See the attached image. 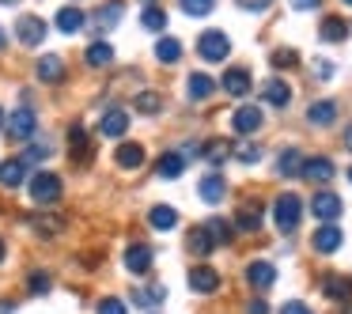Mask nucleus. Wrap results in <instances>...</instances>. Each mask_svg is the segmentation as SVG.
Returning <instances> with one entry per match:
<instances>
[{
	"instance_id": "obj_54",
	"label": "nucleus",
	"mask_w": 352,
	"mask_h": 314,
	"mask_svg": "<svg viewBox=\"0 0 352 314\" xmlns=\"http://www.w3.org/2000/svg\"><path fill=\"white\" fill-rule=\"evenodd\" d=\"M344 314H352V303H349V299H344Z\"/></svg>"
},
{
	"instance_id": "obj_29",
	"label": "nucleus",
	"mask_w": 352,
	"mask_h": 314,
	"mask_svg": "<svg viewBox=\"0 0 352 314\" xmlns=\"http://www.w3.org/2000/svg\"><path fill=\"white\" fill-rule=\"evenodd\" d=\"M155 170H160V178H182L186 155H182V152H163L160 163H155Z\"/></svg>"
},
{
	"instance_id": "obj_49",
	"label": "nucleus",
	"mask_w": 352,
	"mask_h": 314,
	"mask_svg": "<svg viewBox=\"0 0 352 314\" xmlns=\"http://www.w3.org/2000/svg\"><path fill=\"white\" fill-rule=\"evenodd\" d=\"M318 4H322V0H292V8H296V12H314Z\"/></svg>"
},
{
	"instance_id": "obj_35",
	"label": "nucleus",
	"mask_w": 352,
	"mask_h": 314,
	"mask_svg": "<svg viewBox=\"0 0 352 314\" xmlns=\"http://www.w3.org/2000/svg\"><path fill=\"white\" fill-rule=\"evenodd\" d=\"M201 155H205L212 167H220V163H228V155H231V144L228 140H208L205 148H201Z\"/></svg>"
},
{
	"instance_id": "obj_28",
	"label": "nucleus",
	"mask_w": 352,
	"mask_h": 314,
	"mask_svg": "<svg viewBox=\"0 0 352 314\" xmlns=\"http://www.w3.org/2000/svg\"><path fill=\"white\" fill-rule=\"evenodd\" d=\"M84 61H87V69H107V65L114 61V49H110V42H91V46L84 49Z\"/></svg>"
},
{
	"instance_id": "obj_43",
	"label": "nucleus",
	"mask_w": 352,
	"mask_h": 314,
	"mask_svg": "<svg viewBox=\"0 0 352 314\" xmlns=\"http://www.w3.org/2000/svg\"><path fill=\"white\" fill-rule=\"evenodd\" d=\"M99 314H129V306H125L122 299H102V303H99Z\"/></svg>"
},
{
	"instance_id": "obj_50",
	"label": "nucleus",
	"mask_w": 352,
	"mask_h": 314,
	"mask_svg": "<svg viewBox=\"0 0 352 314\" xmlns=\"http://www.w3.org/2000/svg\"><path fill=\"white\" fill-rule=\"evenodd\" d=\"M8 129V114H4V106H0V133Z\"/></svg>"
},
{
	"instance_id": "obj_44",
	"label": "nucleus",
	"mask_w": 352,
	"mask_h": 314,
	"mask_svg": "<svg viewBox=\"0 0 352 314\" xmlns=\"http://www.w3.org/2000/svg\"><path fill=\"white\" fill-rule=\"evenodd\" d=\"M235 155H239L243 163H258V159H261V148H258V144H243Z\"/></svg>"
},
{
	"instance_id": "obj_25",
	"label": "nucleus",
	"mask_w": 352,
	"mask_h": 314,
	"mask_svg": "<svg viewBox=\"0 0 352 314\" xmlns=\"http://www.w3.org/2000/svg\"><path fill=\"white\" fill-rule=\"evenodd\" d=\"M261 99L269 102V106H288L292 102V87L284 84V80H265V87H261Z\"/></svg>"
},
{
	"instance_id": "obj_56",
	"label": "nucleus",
	"mask_w": 352,
	"mask_h": 314,
	"mask_svg": "<svg viewBox=\"0 0 352 314\" xmlns=\"http://www.w3.org/2000/svg\"><path fill=\"white\" fill-rule=\"evenodd\" d=\"M349 182H352V167H349Z\"/></svg>"
},
{
	"instance_id": "obj_21",
	"label": "nucleus",
	"mask_w": 352,
	"mask_h": 314,
	"mask_svg": "<svg viewBox=\"0 0 352 314\" xmlns=\"http://www.w3.org/2000/svg\"><path fill=\"white\" fill-rule=\"evenodd\" d=\"M54 23H57V31H61V34H76V31H84L87 12H80V8H72V4H69V8H61V12H57V19H54Z\"/></svg>"
},
{
	"instance_id": "obj_10",
	"label": "nucleus",
	"mask_w": 352,
	"mask_h": 314,
	"mask_svg": "<svg viewBox=\"0 0 352 314\" xmlns=\"http://www.w3.org/2000/svg\"><path fill=\"white\" fill-rule=\"evenodd\" d=\"M341 243H344V235H341L337 223H322V227L314 231V238H311V246L318 254H337V250H341Z\"/></svg>"
},
{
	"instance_id": "obj_13",
	"label": "nucleus",
	"mask_w": 352,
	"mask_h": 314,
	"mask_svg": "<svg viewBox=\"0 0 352 314\" xmlns=\"http://www.w3.org/2000/svg\"><path fill=\"white\" fill-rule=\"evenodd\" d=\"M216 95V80L208 76V72H193L190 80H186V99L190 102H205Z\"/></svg>"
},
{
	"instance_id": "obj_23",
	"label": "nucleus",
	"mask_w": 352,
	"mask_h": 314,
	"mask_svg": "<svg viewBox=\"0 0 352 314\" xmlns=\"http://www.w3.org/2000/svg\"><path fill=\"white\" fill-rule=\"evenodd\" d=\"M307 122L311 125H333L337 122V102L333 99H318L307 106Z\"/></svg>"
},
{
	"instance_id": "obj_39",
	"label": "nucleus",
	"mask_w": 352,
	"mask_h": 314,
	"mask_svg": "<svg viewBox=\"0 0 352 314\" xmlns=\"http://www.w3.org/2000/svg\"><path fill=\"white\" fill-rule=\"evenodd\" d=\"M19 159H23V167H38V163L50 159V148L46 144H31L23 155H19Z\"/></svg>"
},
{
	"instance_id": "obj_12",
	"label": "nucleus",
	"mask_w": 352,
	"mask_h": 314,
	"mask_svg": "<svg viewBox=\"0 0 352 314\" xmlns=\"http://www.w3.org/2000/svg\"><path fill=\"white\" fill-rule=\"evenodd\" d=\"M190 288L197 291V295H212V291L220 288V273H216L212 265H193L190 269Z\"/></svg>"
},
{
	"instance_id": "obj_48",
	"label": "nucleus",
	"mask_w": 352,
	"mask_h": 314,
	"mask_svg": "<svg viewBox=\"0 0 352 314\" xmlns=\"http://www.w3.org/2000/svg\"><path fill=\"white\" fill-rule=\"evenodd\" d=\"M314 76H318V80H329V76H333V65H329V61H318V65H314Z\"/></svg>"
},
{
	"instance_id": "obj_55",
	"label": "nucleus",
	"mask_w": 352,
	"mask_h": 314,
	"mask_svg": "<svg viewBox=\"0 0 352 314\" xmlns=\"http://www.w3.org/2000/svg\"><path fill=\"white\" fill-rule=\"evenodd\" d=\"M0 4H19V0H0Z\"/></svg>"
},
{
	"instance_id": "obj_46",
	"label": "nucleus",
	"mask_w": 352,
	"mask_h": 314,
	"mask_svg": "<svg viewBox=\"0 0 352 314\" xmlns=\"http://www.w3.org/2000/svg\"><path fill=\"white\" fill-rule=\"evenodd\" d=\"M280 314H314V311H311L307 303H299V299H292V303L280 306Z\"/></svg>"
},
{
	"instance_id": "obj_51",
	"label": "nucleus",
	"mask_w": 352,
	"mask_h": 314,
	"mask_svg": "<svg viewBox=\"0 0 352 314\" xmlns=\"http://www.w3.org/2000/svg\"><path fill=\"white\" fill-rule=\"evenodd\" d=\"M344 148H349V152H352V125H349V129H344Z\"/></svg>"
},
{
	"instance_id": "obj_22",
	"label": "nucleus",
	"mask_w": 352,
	"mask_h": 314,
	"mask_svg": "<svg viewBox=\"0 0 352 314\" xmlns=\"http://www.w3.org/2000/svg\"><path fill=\"white\" fill-rule=\"evenodd\" d=\"M114 163L122 170H137V167H144V148L140 144H118V152H114Z\"/></svg>"
},
{
	"instance_id": "obj_15",
	"label": "nucleus",
	"mask_w": 352,
	"mask_h": 314,
	"mask_svg": "<svg viewBox=\"0 0 352 314\" xmlns=\"http://www.w3.org/2000/svg\"><path fill=\"white\" fill-rule=\"evenodd\" d=\"M246 284L258 288V291L273 288V284H276V269L269 265V261H250V265H246Z\"/></svg>"
},
{
	"instance_id": "obj_36",
	"label": "nucleus",
	"mask_w": 352,
	"mask_h": 314,
	"mask_svg": "<svg viewBox=\"0 0 352 314\" xmlns=\"http://www.w3.org/2000/svg\"><path fill=\"white\" fill-rule=\"evenodd\" d=\"M178 8H182L186 16L201 19V16H208V12L216 8V0H178Z\"/></svg>"
},
{
	"instance_id": "obj_17",
	"label": "nucleus",
	"mask_w": 352,
	"mask_h": 314,
	"mask_svg": "<svg viewBox=\"0 0 352 314\" xmlns=\"http://www.w3.org/2000/svg\"><path fill=\"white\" fill-rule=\"evenodd\" d=\"M34 72H38L42 84H61V80H65V61L57 54H46V57H38Z\"/></svg>"
},
{
	"instance_id": "obj_58",
	"label": "nucleus",
	"mask_w": 352,
	"mask_h": 314,
	"mask_svg": "<svg viewBox=\"0 0 352 314\" xmlns=\"http://www.w3.org/2000/svg\"><path fill=\"white\" fill-rule=\"evenodd\" d=\"M144 4H155V0H144Z\"/></svg>"
},
{
	"instance_id": "obj_9",
	"label": "nucleus",
	"mask_w": 352,
	"mask_h": 314,
	"mask_svg": "<svg viewBox=\"0 0 352 314\" xmlns=\"http://www.w3.org/2000/svg\"><path fill=\"white\" fill-rule=\"evenodd\" d=\"M299 175H303L307 182H333L337 167H333V159H326V155H311V159H303Z\"/></svg>"
},
{
	"instance_id": "obj_45",
	"label": "nucleus",
	"mask_w": 352,
	"mask_h": 314,
	"mask_svg": "<svg viewBox=\"0 0 352 314\" xmlns=\"http://www.w3.org/2000/svg\"><path fill=\"white\" fill-rule=\"evenodd\" d=\"M235 4H239L243 12H265L269 4H273V0H235Z\"/></svg>"
},
{
	"instance_id": "obj_7",
	"label": "nucleus",
	"mask_w": 352,
	"mask_h": 314,
	"mask_svg": "<svg viewBox=\"0 0 352 314\" xmlns=\"http://www.w3.org/2000/svg\"><path fill=\"white\" fill-rule=\"evenodd\" d=\"M34 129H38V122H34V110L31 106H19L16 114L8 117V137L19 140V144H23V140H31Z\"/></svg>"
},
{
	"instance_id": "obj_5",
	"label": "nucleus",
	"mask_w": 352,
	"mask_h": 314,
	"mask_svg": "<svg viewBox=\"0 0 352 314\" xmlns=\"http://www.w3.org/2000/svg\"><path fill=\"white\" fill-rule=\"evenodd\" d=\"M341 212H344V205H341V197H337V193L318 190V193L311 197V216H318L322 223H333Z\"/></svg>"
},
{
	"instance_id": "obj_2",
	"label": "nucleus",
	"mask_w": 352,
	"mask_h": 314,
	"mask_svg": "<svg viewBox=\"0 0 352 314\" xmlns=\"http://www.w3.org/2000/svg\"><path fill=\"white\" fill-rule=\"evenodd\" d=\"M27 193H31L34 205H54V201H61L65 182L54 175V170H38L34 178H27Z\"/></svg>"
},
{
	"instance_id": "obj_14",
	"label": "nucleus",
	"mask_w": 352,
	"mask_h": 314,
	"mask_svg": "<svg viewBox=\"0 0 352 314\" xmlns=\"http://www.w3.org/2000/svg\"><path fill=\"white\" fill-rule=\"evenodd\" d=\"M220 87L228 95H235V99H246L250 87H254V80H250V72H246V69H228V72H223V80H220Z\"/></svg>"
},
{
	"instance_id": "obj_33",
	"label": "nucleus",
	"mask_w": 352,
	"mask_h": 314,
	"mask_svg": "<svg viewBox=\"0 0 352 314\" xmlns=\"http://www.w3.org/2000/svg\"><path fill=\"white\" fill-rule=\"evenodd\" d=\"M140 27H144V31H163V27H167V12H163L160 4H144V12H140Z\"/></svg>"
},
{
	"instance_id": "obj_27",
	"label": "nucleus",
	"mask_w": 352,
	"mask_h": 314,
	"mask_svg": "<svg viewBox=\"0 0 352 314\" xmlns=\"http://www.w3.org/2000/svg\"><path fill=\"white\" fill-rule=\"evenodd\" d=\"M318 38L322 42H344V38H349V23H344L341 16H326V19H322V27H318Z\"/></svg>"
},
{
	"instance_id": "obj_1",
	"label": "nucleus",
	"mask_w": 352,
	"mask_h": 314,
	"mask_svg": "<svg viewBox=\"0 0 352 314\" xmlns=\"http://www.w3.org/2000/svg\"><path fill=\"white\" fill-rule=\"evenodd\" d=\"M299 220H303V201H299V193H280V197L273 201V223L280 235H292V231L299 227Z\"/></svg>"
},
{
	"instance_id": "obj_16",
	"label": "nucleus",
	"mask_w": 352,
	"mask_h": 314,
	"mask_svg": "<svg viewBox=\"0 0 352 314\" xmlns=\"http://www.w3.org/2000/svg\"><path fill=\"white\" fill-rule=\"evenodd\" d=\"M235 227L246 231V235H254V231L261 227V201H243L235 212Z\"/></svg>"
},
{
	"instance_id": "obj_57",
	"label": "nucleus",
	"mask_w": 352,
	"mask_h": 314,
	"mask_svg": "<svg viewBox=\"0 0 352 314\" xmlns=\"http://www.w3.org/2000/svg\"><path fill=\"white\" fill-rule=\"evenodd\" d=\"M344 4H349V8H352V0H344Z\"/></svg>"
},
{
	"instance_id": "obj_52",
	"label": "nucleus",
	"mask_w": 352,
	"mask_h": 314,
	"mask_svg": "<svg viewBox=\"0 0 352 314\" xmlns=\"http://www.w3.org/2000/svg\"><path fill=\"white\" fill-rule=\"evenodd\" d=\"M8 258V246H4V238H0V261Z\"/></svg>"
},
{
	"instance_id": "obj_8",
	"label": "nucleus",
	"mask_w": 352,
	"mask_h": 314,
	"mask_svg": "<svg viewBox=\"0 0 352 314\" xmlns=\"http://www.w3.org/2000/svg\"><path fill=\"white\" fill-rule=\"evenodd\" d=\"M46 23H42L38 16H19V23H16V38L23 42V46H42L46 42Z\"/></svg>"
},
{
	"instance_id": "obj_30",
	"label": "nucleus",
	"mask_w": 352,
	"mask_h": 314,
	"mask_svg": "<svg viewBox=\"0 0 352 314\" xmlns=\"http://www.w3.org/2000/svg\"><path fill=\"white\" fill-rule=\"evenodd\" d=\"M299 167H303V155H299V148H284L280 159H276V175H280V178H296Z\"/></svg>"
},
{
	"instance_id": "obj_38",
	"label": "nucleus",
	"mask_w": 352,
	"mask_h": 314,
	"mask_svg": "<svg viewBox=\"0 0 352 314\" xmlns=\"http://www.w3.org/2000/svg\"><path fill=\"white\" fill-rule=\"evenodd\" d=\"M137 110H140V114H160V110H163L160 91H140L137 95Z\"/></svg>"
},
{
	"instance_id": "obj_34",
	"label": "nucleus",
	"mask_w": 352,
	"mask_h": 314,
	"mask_svg": "<svg viewBox=\"0 0 352 314\" xmlns=\"http://www.w3.org/2000/svg\"><path fill=\"white\" fill-rule=\"evenodd\" d=\"M322 291H326L329 299H337V303H344V299L352 295V280H344V276H326Z\"/></svg>"
},
{
	"instance_id": "obj_41",
	"label": "nucleus",
	"mask_w": 352,
	"mask_h": 314,
	"mask_svg": "<svg viewBox=\"0 0 352 314\" xmlns=\"http://www.w3.org/2000/svg\"><path fill=\"white\" fill-rule=\"evenodd\" d=\"M31 227L38 231V235H57V231H61V220H57V216H34Z\"/></svg>"
},
{
	"instance_id": "obj_47",
	"label": "nucleus",
	"mask_w": 352,
	"mask_h": 314,
	"mask_svg": "<svg viewBox=\"0 0 352 314\" xmlns=\"http://www.w3.org/2000/svg\"><path fill=\"white\" fill-rule=\"evenodd\" d=\"M246 314H269V303L265 299H250V303H246Z\"/></svg>"
},
{
	"instance_id": "obj_26",
	"label": "nucleus",
	"mask_w": 352,
	"mask_h": 314,
	"mask_svg": "<svg viewBox=\"0 0 352 314\" xmlns=\"http://www.w3.org/2000/svg\"><path fill=\"white\" fill-rule=\"evenodd\" d=\"M27 182V167L23 159H8V163H0V186L4 190H16V186Z\"/></svg>"
},
{
	"instance_id": "obj_4",
	"label": "nucleus",
	"mask_w": 352,
	"mask_h": 314,
	"mask_svg": "<svg viewBox=\"0 0 352 314\" xmlns=\"http://www.w3.org/2000/svg\"><path fill=\"white\" fill-rule=\"evenodd\" d=\"M197 54H201V61H208V65L228 61V57H231L228 34H223V31H205V34L197 38Z\"/></svg>"
},
{
	"instance_id": "obj_31",
	"label": "nucleus",
	"mask_w": 352,
	"mask_h": 314,
	"mask_svg": "<svg viewBox=\"0 0 352 314\" xmlns=\"http://www.w3.org/2000/svg\"><path fill=\"white\" fill-rule=\"evenodd\" d=\"M155 61H160V65L182 61V42H178V38H160V42H155Z\"/></svg>"
},
{
	"instance_id": "obj_37",
	"label": "nucleus",
	"mask_w": 352,
	"mask_h": 314,
	"mask_svg": "<svg viewBox=\"0 0 352 314\" xmlns=\"http://www.w3.org/2000/svg\"><path fill=\"white\" fill-rule=\"evenodd\" d=\"M205 227H208V235H212V243H216V246L231 243V223H223L220 216H212V220H208Z\"/></svg>"
},
{
	"instance_id": "obj_11",
	"label": "nucleus",
	"mask_w": 352,
	"mask_h": 314,
	"mask_svg": "<svg viewBox=\"0 0 352 314\" xmlns=\"http://www.w3.org/2000/svg\"><path fill=\"white\" fill-rule=\"evenodd\" d=\"M125 269H129L133 276H144L148 269H152V250H148V243H129L125 246Z\"/></svg>"
},
{
	"instance_id": "obj_19",
	"label": "nucleus",
	"mask_w": 352,
	"mask_h": 314,
	"mask_svg": "<svg viewBox=\"0 0 352 314\" xmlns=\"http://www.w3.org/2000/svg\"><path fill=\"white\" fill-rule=\"evenodd\" d=\"M125 129H129V114H125L122 106H118V110H107V117H102V125H99L102 137L118 140V137H125Z\"/></svg>"
},
{
	"instance_id": "obj_6",
	"label": "nucleus",
	"mask_w": 352,
	"mask_h": 314,
	"mask_svg": "<svg viewBox=\"0 0 352 314\" xmlns=\"http://www.w3.org/2000/svg\"><path fill=\"white\" fill-rule=\"evenodd\" d=\"M261 125H265V114H261L258 106H239L235 114H231V129H235L239 137H254Z\"/></svg>"
},
{
	"instance_id": "obj_32",
	"label": "nucleus",
	"mask_w": 352,
	"mask_h": 314,
	"mask_svg": "<svg viewBox=\"0 0 352 314\" xmlns=\"http://www.w3.org/2000/svg\"><path fill=\"white\" fill-rule=\"evenodd\" d=\"M148 223H152L155 231H170V227L178 223V212H175L170 205H155L152 212H148Z\"/></svg>"
},
{
	"instance_id": "obj_40",
	"label": "nucleus",
	"mask_w": 352,
	"mask_h": 314,
	"mask_svg": "<svg viewBox=\"0 0 352 314\" xmlns=\"http://www.w3.org/2000/svg\"><path fill=\"white\" fill-rule=\"evenodd\" d=\"M50 288H54L50 273H31V276H27V291H31V295H46Z\"/></svg>"
},
{
	"instance_id": "obj_42",
	"label": "nucleus",
	"mask_w": 352,
	"mask_h": 314,
	"mask_svg": "<svg viewBox=\"0 0 352 314\" xmlns=\"http://www.w3.org/2000/svg\"><path fill=\"white\" fill-rule=\"evenodd\" d=\"M299 54L296 49H273V69H296Z\"/></svg>"
},
{
	"instance_id": "obj_3",
	"label": "nucleus",
	"mask_w": 352,
	"mask_h": 314,
	"mask_svg": "<svg viewBox=\"0 0 352 314\" xmlns=\"http://www.w3.org/2000/svg\"><path fill=\"white\" fill-rule=\"evenodd\" d=\"M122 16H125V4H122V0H102L95 12H87V23H84V27H91V34H107V31H118Z\"/></svg>"
},
{
	"instance_id": "obj_18",
	"label": "nucleus",
	"mask_w": 352,
	"mask_h": 314,
	"mask_svg": "<svg viewBox=\"0 0 352 314\" xmlns=\"http://www.w3.org/2000/svg\"><path fill=\"white\" fill-rule=\"evenodd\" d=\"M69 144H72V163L76 167H84V163H91V140L84 137V125H72L69 129Z\"/></svg>"
},
{
	"instance_id": "obj_20",
	"label": "nucleus",
	"mask_w": 352,
	"mask_h": 314,
	"mask_svg": "<svg viewBox=\"0 0 352 314\" xmlns=\"http://www.w3.org/2000/svg\"><path fill=\"white\" fill-rule=\"evenodd\" d=\"M197 193H201V201H208V205H220V201L228 197V182H223L220 175H205L201 186H197Z\"/></svg>"
},
{
	"instance_id": "obj_53",
	"label": "nucleus",
	"mask_w": 352,
	"mask_h": 314,
	"mask_svg": "<svg viewBox=\"0 0 352 314\" xmlns=\"http://www.w3.org/2000/svg\"><path fill=\"white\" fill-rule=\"evenodd\" d=\"M4 46H8V38H4V31H0V49H4Z\"/></svg>"
},
{
	"instance_id": "obj_24",
	"label": "nucleus",
	"mask_w": 352,
	"mask_h": 314,
	"mask_svg": "<svg viewBox=\"0 0 352 314\" xmlns=\"http://www.w3.org/2000/svg\"><path fill=\"white\" fill-rule=\"evenodd\" d=\"M186 246H190V254H197V258H208V254L216 250L212 235H208V227L201 223V227H190V235H186Z\"/></svg>"
}]
</instances>
